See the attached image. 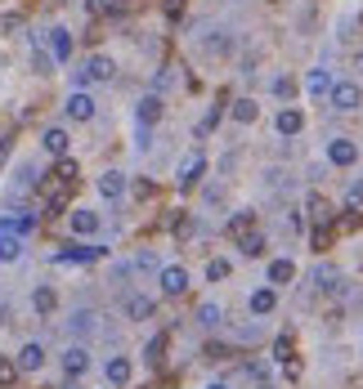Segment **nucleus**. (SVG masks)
<instances>
[{"label": "nucleus", "mask_w": 363, "mask_h": 389, "mask_svg": "<svg viewBox=\"0 0 363 389\" xmlns=\"http://www.w3.org/2000/svg\"><path fill=\"white\" fill-rule=\"evenodd\" d=\"M292 90H296L292 76H274V94H278V98H292Z\"/></svg>", "instance_id": "nucleus-34"}, {"label": "nucleus", "mask_w": 363, "mask_h": 389, "mask_svg": "<svg viewBox=\"0 0 363 389\" xmlns=\"http://www.w3.org/2000/svg\"><path fill=\"white\" fill-rule=\"evenodd\" d=\"M9 148H14L9 139H0V166H5V161H9Z\"/></svg>", "instance_id": "nucleus-36"}, {"label": "nucleus", "mask_w": 363, "mask_h": 389, "mask_svg": "<svg viewBox=\"0 0 363 389\" xmlns=\"http://www.w3.org/2000/svg\"><path fill=\"white\" fill-rule=\"evenodd\" d=\"M14 367H19L23 376H36V371L45 367V345L41 340H23V349L14 353Z\"/></svg>", "instance_id": "nucleus-5"}, {"label": "nucleus", "mask_w": 363, "mask_h": 389, "mask_svg": "<svg viewBox=\"0 0 363 389\" xmlns=\"http://www.w3.org/2000/svg\"><path fill=\"white\" fill-rule=\"evenodd\" d=\"M45 41H49V59H54V63H68V59H72V31L63 27V23H59V27H49V31H45Z\"/></svg>", "instance_id": "nucleus-11"}, {"label": "nucleus", "mask_w": 363, "mask_h": 389, "mask_svg": "<svg viewBox=\"0 0 363 389\" xmlns=\"http://www.w3.org/2000/svg\"><path fill=\"white\" fill-rule=\"evenodd\" d=\"M207 278H211V282L229 278V260H211V264H207Z\"/></svg>", "instance_id": "nucleus-32"}, {"label": "nucleus", "mask_w": 363, "mask_h": 389, "mask_svg": "<svg viewBox=\"0 0 363 389\" xmlns=\"http://www.w3.org/2000/svg\"><path fill=\"white\" fill-rule=\"evenodd\" d=\"M41 148L49 152V157H68L72 139H68V130H63V126H45L41 130Z\"/></svg>", "instance_id": "nucleus-13"}, {"label": "nucleus", "mask_w": 363, "mask_h": 389, "mask_svg": "<svg viewBox=\"0 0 363 389\" xmlns=\"http://www.w3.org/2000/svg\"><path fill=\"white\" fill-rule=\"evenodd\" d=\"M197 323H202V327H220V304L216 300L197 304Z\"/></svg>", "instance_id": "nucleus-24"}, {"label": "nucleus", "mask_w": 363, "mask_h": 389, "mask_svg": "<svg viewBox=\"0 0 363 389\" xmlns=\"http://www.w3.org/2000/svg\"><path fill=\"white\" fill-rule=\"evenodd\" d=\"M207 389H229V385H224V380H211V385H207Z\"/></svg>", "instance_id": "nucleus-37"}, {"label": "nucleus", "mask_w": 363, "mask_h": 389, "mask_svg": "<svg viewBox=\"0 0 363 389\" xmlns=\"http://www.w3.org/2000/svg\"><path fill=\"white\" fill-rule=\"evenodd\" d=\"M104 376H108V385H112V389H126V385H130V376H135V363H130L126 353H112V358L104 363Z\"/></svg>", "instance_id": "nucleus-8"}, {"label": "nucleus", "mask_w": 363, "mask_h": 389, "mask_svg": "<svg viewBox=\"0 0 363 389\" xmlns=\"http://www.w3.org/2000/svg\"><path fill=\"white\" fill-rule=\"evenodd\" d=\"M117 76V63H112L108 54H90L86 63H81V72H76V90H86L90 81H112Z\"/></svg>", "instance_id": "nucleus-1"}, {"label": "nucleus", "mask_w": 363, "mask_h": 389, "mask_svg": "<svg viewBox=\"0 0 363 389\" xmlns=\"http://www.w3.org/2000/svg\"><path fill=\"white\" fill-rule=\"evenodd\" d=\"M104 256V246H72V251H59V264H90V260H99Z\"/></svg>", "instance_id": "nucleus-20"}, {"label": "nucleus", "mask_w": 363, "mask_h": 389, "mask_svg": "<svg viewBox=\"0 0 363 389\" xmlns=\"http://www.w3.org/2000/svg\"><path fill=\"white\" fill-rule=\"evenodd\" d=\"M31 309H36V318H54V313H59V291L41 282L36 291H31Z\"/></svg>", "instance_id": "nucleus-15"}, {"label": "nucleus", "mask_w": 363, "mask_h": 389, "mask_svg": "<svg viewBox=\"0 0 363 389\" xmlns=\"http://www.w3.org/2000/svg\"><path fill=\"white\" fill-rule=\"evenodd\" d=\"M256 112H260V108L252 103V98H238V103H234V121H238V126H252Z\"/></svg>", "instance_id": "nucleus-25"}, {"label": "nucleus", "mask_w": 363, "mask_h": 389, "mask_svg": "<svg viewBox=\"0 0 363 389\" xmlns=\"http://www.w3.org/2000/svg\"><path fill=\"white\" fill-rule=\"evenodd\" d=\"M99 197H104V201H121L126 197V175L121 171H104V175H99Z\"/></svg>", "instance_id": "nucleus-16"}, {"label": "nucleus", "mask_w": 363, "mask_h": 389, "mask_svg": "<svg viewBox=\"0 0 363 389\" xmlns=\"http://www.w3.org/2000/svg\"><path fill=\"white\" fill-rule=\"evenodd\" d=\"M327 161H332L337 171H350V166H359V143L350 134H337V139L327 143Z\"/></svg>", "instance_id": "nucleus-4"}, {"label": "nucleus", "mask_w": 363, "mask_h": 389, "mask_svg": "<svg viewBox=\"0 0 363 389\" xmlns=\"http://www.w3.org/2000/svg\"><path fill=\"white\" fill-rule=\"evenodd\" d=\"M278 309V286H260V291H252V313L256 318H269Z\"/></svg>", "instance_id": "nucleus-18"}, {"label": "nucleus", "mask_w": 363, "mask_h": 389, "mask_svg": "<svg viewBox=\"0 0 363 389\" xmlns=\"http://www.w3.org/2000/svg\"><path fill=\"white\" fill-rule=\"evenodd\" d=\"M359 206H363V175L345 188V211H359Z\"/></svg>", "instance_id": "nucleus-27"}, {"label": "nucleus", "mask_w": 363, "mask_h": 389, "mask_svg": "<svg viewBox=\"0 0 363 389\" xmlns=\"http://www.w3.org/2000/svg\"><path fill=\"white\" fill-rule=\"evenodd\" d=\"M90 14H121V0H86Z\"/></svg>", "instance_id": "nucleus-30"}, {"label": "nucleus", "mask_w": 363, "mask_h": 389, "mask_svg": "<svg viewBox=\"0 0 363 389\" xmlns=\"http://www.w3.org/2000/svg\"><path fill=\"white\" fill-rule=\"evenodd\" d=\"M63 116H68V121H94V94L72 90L68 98H63Z\"/></svg>", "instance_id": "nucleus-6"}, {"label": "nucleus", "mask_w": 363, "mask_h": 389, "mask_svg": "<svg viewBox=\"0 0 363 389\" xmlns=\"http://www.w3.org/2000/svg\"><path fill=\"white\" fill-rule=\"evenodd\" d=\"M90 349L86 345H68V349H63L59 353V367H63V376H68V380H81V376H86V371H90Z\"/></svg>", "instance_id": "nucleus-3"}, {"label": "nucleus", "mask_w": 363, "mask_h": 389, "mask_svg": "<svg viewBox=\"0 0 363 389\" xmlns=\"http://www.w3.org/2000/svg\"><path fill=\"white\" fill-rule=\"evenodd\" d=\"M327 103L337 112H354L363 103V86L359 81H332V90H327Z\"/></svg>", "instance_id": "nucleus-2"}, {"label": "nucleus", "mask_w": 363, "mask_h": 389, "mask_svg": "<svg viewBox=\"0 0 363 389\" xmlns=\"http://www.w3.org/2000/svg\"><path fill=\"white\" fill-rule=\"evenodd\" d=\"M238 251H242L247 260H256L260 251H265V233H260V228H247V233H238Z\"/></svg>", "instance_id": "nucleus-22"}, {"label": "nucleus", "mask_w": 363, "mask_h": 389, "mask_svg": "<svg viewBox=\"0 0 363 389\" xmlns=\"http://www.w3.org/2000/svg\"><path fill=\"white\" fill-rule=\"evenodd\" d=\"M202 175H207V157H202V152H189V157L179 161V171H175V183H179V188H193Z\"/></svg>", "instance_id": "nucleus-9"}, {"label": "nucleus", "mask_w": 363, "mask_h": 389, "mask_svg": "<svg viewBox=\"0 0 363 389\" xmlns=\"http://www.w3.org/2000/svg\"><path fill=\"white\" fill-rule=\"evenodd\" d=\"M161 349H166V335H153V340L144 345V358L148 363H161Z\"/></svg>", "instance_id": "nucleus-29"}, {"label": "nucleus", "mask_w": 363, "mask_h": 389, "mask_svg": "<svg viewBox=\"0 0 363 389\" xmlns=\"http://www.w3.org/2000/svg\"><path fill=\"white\" fill-rule=\"evenodd\" d=\"M54 175H59V183H76L81 171H76V161H72V157H59V171H54Z\"/></svg>", "instance_id": "nucleus-28"}, {"label": "nucleus", "mask_w": 363, "mask_h": 389, "mask_svg": "<svg viewBox=\"0 0 363 389\" xmlns=\"http://www.w3.org/2000/svg\"><path fill=\"white\" fill-rule=\"evenodd\" d=\"M23 260V238L19 233H0V264H19Z\"/></svg>", "instance_id": "nucleus-21"}, {"label": "nucleus", "mask_w": 363, "mask_h": 389, "mask_svg": "<svg viewBox=\"0 0 363 389\" xmlns=\"http://www.w3.org/2000/svg\"><path fill=\"white\" fill-rule=\"evenodd\" d=\"M260 389H274V385H260Z\"/></svg>", "instance_id": "nucleus-38"}, {"label": "nucleus", "mask_w": 363, "mask_h": 389, "mask_svg": "<svg viewBox=\"0 0 363 389\" xmlns=\"http://www.w3.org/2000/svg\"><path fill=\"white\" fill-rule=\"evenodd\" d=\"M157 286H161V295H184L189 291V268H179V264H166V268H161V273H157Z\"/></svg>", "instance_id": "nucleus-7"}, {"label": "nucleus", "mask_w": 363, "mask_h": 389, "mask_svg": "<svg viewBox=\"0 0 363 389\" xmlns=\"http://www.w3.org/2000/svg\"><path fill=\"white\" fill-rule=\"evenodd\" d=\"M292 278H296V264H292L287 256H278V260H269V282H274V286H287Z\"/></svg>", "instance_id": "nucleus-23"}, {"label": "nucleus", "mask_w": 363, "mask_h": 389, "mask_svg": "<svg viewBox=\"0 0 363 389\" xmlns=\"http://www.w3.org/2000/svg\"><path fill=\"white\" fill-rule=\"evenodd\" d=\"M121 309H126V318H130V323H148L157 304H153V295H144V291H130Z\"/></svg>", "instance_id": "nucleus-12"}, {"label": "nucleus", "mask_w": 363, "mask_h": 389, "mask_svg": "<svg viewBox=\"0 0 363 389\" xmlns=\"http://www.w3.org/2000/svg\"><path fill=\"white\" fill-rule=\"evenodd\" d=\"M90 327H94V313H90V309H81V313L72 318V331H90Z\"/></svg>", "instance_id": "nucleus-33"}, {"label": "nucleus", "mask_w": 363, "mask_h": 389, "mask_svg": "<svg viewBox=\"0 0 363 389\" xmlns=\"http://www.w3.org/2000/svg\"><path fill=\"white\" fill-rule=\"evenodd\" d=\"M327 90H332V76H327V67H309V72H305V94L327 98Z\"/></svg>", "instance_id": "nucleus-19"}, {"label": "nucleus", "mask_w": 363, "mask_h": 389, "mask_svg": "<svg viewBox=\"0 0 363 389\" xmlns=\"http://www.w3.org/2000/svg\"><path fill=\"white\" fill-rule=\"evenodd\" d=\"M274 130L283 134V139H292V134H301V130H305V116L296 112V108H283V112L274 116Z\"/></svg>", "instance_id": "nucleus-17"}, {"label": "nucleus", "mask_w": 363, "mask_h": 389, "mask_svg": "<svg viewBox=\"0 0 363 389\" xmlns=\"http://www.w3.org/2000/svg\"><path fill=\"white\" fill-rule=\"evenodd\" d=\"M23 371L14 367V358H0V389H14V380H19Z\"/></svg>", "instance_id": "nucleus-26"}, {"label": "nucleus", "mask_w": 363, "mask_h": 389, "mask_svg": "<svg viewBox=\"0 0 363 389\" xmlns=\"http://www.w3.org/2000/svg\"><path fill=\"white\" fill-rule=\"evenodd\" d=\"M309 215H314V219H319V224H323V219H327V206H323V197H309Z\"/></svg>", "instance_id": "nucleus-35"}, {"label": "nucleus", "mask_w": 363, "mask_h": 389, "mask_svg": "<svg viewBox=\"0 0 363 389\" xmlns=\"http://www.w3.org/2000/svg\"><path fill=\"white\" fill-rule=\"evenodd\" d=\"M161 112H166V103H161V94H144V98H139V108H135V116H139V130L157 126V121H161Z\"/></svg>", "instance_id": "nucleus-14"}, {"label": "nucleus", "mask_w": 363, "mask_h": 389, "mask_svg": "<svg viewBox=\"0 0 363 389\" xmlns=\"http://www.w3.org/2000/svg\"><path fill=\"white\" fill-rule=\"evenodd\" d=\"M36 183H41V171H36V166H23V171H19V188H36Z\"/></svg>", "instance_id": "nucleus-31"}, {"label": "nucleus", "mask_w": 363, "mask_h": 389, "mask_svg": "<svg viewBox=\"0 0 363 389\" xmlns=\"http://www.w3.org/2000/svg\"><path fill=\"white\" fill-rule=\"evenodd\" d=\"M68 228L76 233V238H94V233H99V211L72 206V211H68Z\"/></svg>", "instance_id": "nucleus-10"}]
</instances>
